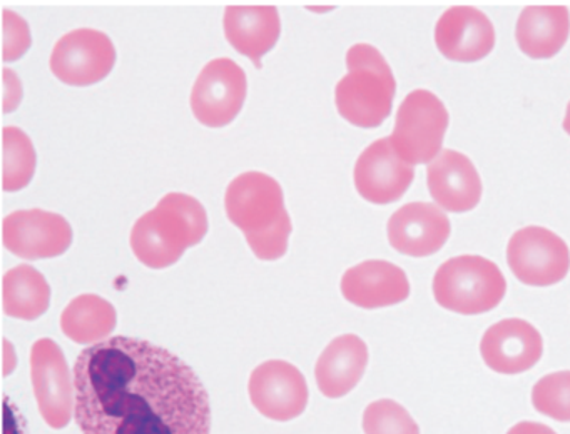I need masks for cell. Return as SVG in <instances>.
I'll return each mask as SVG.
<instances>
[{"label": "cell", "instance_id": "obj_15", "mask_svg": "<svg viewBox=\"0 0 570 434\" xmlns=\"http://www.w3.org/2000/svg\"><path fill=\"white\" fill-rule=\"evenodd\" d=\"M449 217L442 207L430 203H410L390 217L386 233L393 249L410 257L439 253L450 237Z\"/></svg>", "mask_w": 570, "mask_h": 434}, {"label": "cell", "instance_id": "obj_8", "mask_svg": "<svg viewBox=\"0 0 570 434\" xmlns=\"http://www.w3.org/2000/svg\"><path fill=\"white\" fill-rule=\"evenodd\" d=\"M31 377L42 420L55 430L68 426L76 411L75 376L61 347L49 337L32 344Z\"/></svg>", "mask_w": 570, "mask_h": 434}, {"label": "cell", "instance_id": "obj_21", "mask_svg": "<svg viewBox=\"0 0 570 434\" xmlns=\"http://www.w3.org/2000/svg\"><path fill=\"white\" fill-rule=\"evenodd\" d=\"M569 33L570 13L563 6H529L517 20V43L532 59H550L559 53Z\"/></svg>", "mask_w": 570, "mask_h": 434}, {"label": "cell", "instance_id": "obj_22", "mask_svg": "<svg viewBox=\"0 0 570 434\" xmlns=\"http://www.w3.org/2000/svg\"><path fill=\"white\" fill-rule=\"evenodd\" d=\"M116 324V307L98 294L76 297L61 316L62 333L78 344H98L109 339Z\"/></svg>", "mask_w": 570, "mask_h": 434}, {"label": "cell", "instance_id": "obj_14", "mask_svg": "<svg viewBox=\"0 0 570 434\" xmlns=\"http://www.w3.org/2000/svg\"><path fill=\"white\" fill-rule=\"evenodd\" d=\"M543 341L539 331L523 319L499 320L483 333L480 354L490 369L500 374H520L539 363Z\"/></svg>", "mask_w": 570, "mask_h": 434}, {"label": "cell", "instance_id": "obj_3", "mask_svg": "<svg viewBox=\"0 0 570 434\" xmlns=\"http://www.w3.org/2000/svg\"><path fill=\"white\" fill-rule=\"evenodd\" d=\"M208 233V214L196 197L169 193L155 209L142 214L131 230L135 256L151 269H165L181 259Z\"/></svg>", "mask_w": 570, "mask_h": 434}, {"label": "cell", "instance_id": "obj_9", "mask_svg": "<svg viewBox=\"0 0 570 434\" xmlns=\"http://www.w3.org/2000/svg\"><path fill=\"white\" fill-rule=\"evenodd\" d=\"M248 90L245 70L235 60H212L193 86L191 109L206 127H225L243 109Z\"/></svg>", "mask_w": 570, "mask_h": 434}, {"label": "cell", "instance_id": "obj_12", "mask_svg": "<svg viewBox=\"0 0 570 434\" xmlns=\"http://www.w3.org/2000/svg\"><path fill=\"white\" fill-rule=\"evenodd\" d=\"M4 246L22 259L62 256L72 244V227L61 214L42 209L16 210L2 224Z\"/></svg>", "mask_w": 570, "mask_h": 434}, {"label": "cell", "instance_id": "obj_23", "mask_svg": "<svg viewBox=\"0 0 570 434\" xmlns=\"http://www.w3.org/2000/svg\"><path fill=\"white\" fill-rule=\"evenodd\" d=\"M2 300L8 316L35 320L49 309L51 287L36 267L21 264L4 274Z\"/></svg>", "mask_w": 570, "mask_h": 434}, {"label": "cell", "instance_id": "obj_13", "mask_svg": "<svg viewBox=\"0 0 570 434\" xmlns=\"http://www.w3.org/2000/svg\"><path fill=\"white\" fill-rule=\"evenodd\" d=\"M355 187L372 204H390L402 199L415 179V169L393 149L390 137L370 144L353 170Z\"/></svg>", "mask_w": 570, "mask_h": 434}, {"label": "cell", "instance_id": "obj_1", "mask_svg": "<svg viewBox=\"0 0 570 434\" xmlns=\"http://www.w3.org/2000/svg\"><path fill=\"white\" fill-rule=\"evenodd\" d=\"M72 376L82 434H212L205 384L158 344L109 337L81 351Z\"/></svg>", "mask_w": 570, "mask_h": 434}, {"label": "cell", "instance_id": "obj_29", "mask_svg": "<svg viewBox=\"0 0 570 434\" xmlns=\"http://www.w3.org/2000/svg\"><path fill=\"white\" fill-rule=\"evenodd\" d=\"M507 434H557L552 427L547 426L542 423H533V421H522V423L515 424L510 427Z\"/></svg>", "mask_w": 570, "mask_h": 434}, {"label": "cell", "instance_id": "obj_10", "mask_svg": "<svg viewBox=\"0 0 570 434\" xmlns=\"http://www.w3.org/2000/svg\"><path fill=\"white\" fill-rule=\"evenodd\" d=\"M116 47L101 30L76 29L56 42L51 70L68 86L86 87L101 82L116 63Z\"/></svg>", "mask_w": 570, "mask_h": 434}, {"label": "cell", "instance_id": "obj_4", "mask_svg": "<svg viewBox=\"0 0 570 434\" xmlns=\"http://www.w3.org/2000/svg\"><path fill=\"white\" fill-rule=\"evenodd\" d=\"M348 73L336 83L335 102L340 116L363 129L382 126L392 114L396 82L379 49L355 43L346 52Z\"/></svg>", "mask_w": 570, "mask_h": 434}, {"label": "cell", "instance_id": "obj_27", "mask_svg": "<svg viewBox=\"0 0 570 434\" xmlns=\"http://www.w3.org/2000/svg\"><path fill=\"white\" fill-rule=\"evenodd\" d=\"M2 29H4V52H2L4 62H14L21 59L31 47V30L19 13L9 9H4Z\"/></svg>", "mask_w": 570, "mask_h": 434}, {"label": "cell", "instance_id": "obj_11", "mask_svg": "<svg viewBox=\"0 0 570 434\" xmlns=\"http://www.w3.org/2000/svg\"><path fill=\"white\" fill-rule=\"evenodd\" d=\"M249 400L259 414L273 421H292L308 406L305 376L288 361L259 364L249 376Z\"/></svg>", "mask_w": 570, "mask_h": 434}, {"label": "cell", "instance_id": "obj_19", "mask_svg": "<svg viewBox=\"0 0 570 434\" xmlns=\"http://www.w3.org/2000/svg\"><path fill=\"white\" fill-rule=\"evenodd\" d=\"M225 36L236 52L262 67V57L278 42L282 33L279 12L273 6H228L225 10Z\"/></svg>", "mask_w": 570, "mask_h": 434}, {"label": "cell", "instance_id": "obj_25", "mask_svg": "<svg viewBox=\"0 0 570 434\" xmlns=\"http://www.w3.org/2000/svg\"><path fill=\"white\" fill-rule=\"evenodd\" d=\"M532 404L543 416L570 423V371L550 373L537 381Z\"/></svg>", "mask_w": 570, "mask_h": 434}, {"label": "cell", "instance_id": "obj_7", "mask_svg": "<svg viewBox=\"0 0 570 434\" xmlns=\"http://www.w3.org/2000/svg\"><path fill=\"white\" fill-rule=\"evenodd\" d=\"M507 263L520 283L547 287L566 279L570 250L566 240L540 226L523 227L510 237Z\"/></svg>", "mask_w": 570, "mask_h": 434}, {"label": "cell", "instance_id": "obj_17", "mask_svg": "<svg viewBox=\"0 0 570 434\" xmlns=\"http://www.w3.org/2000/svg\"><path fill=\"white\" fill-rule=\"evenodd\" d=\"M430 196L449 213H469L482 199V180L465 154L445 149L426 167Z\"/></svg>", "mask_w": 570, "mask_h": 434}, {"label": "cell", "instance_id": "obj_30", "mask_svg": "<svg viewBox=\"0 0 570 434\" xmlns=\"http://www.w3.org/2000/svg\"><path fill=\"white\" fill-rule=\"evenodd\" d=\"M563 130L570 136V102L567 106L566 117H563Z\"/></svg>", "mask_w": 570, "mask_h": 434}, {"label": "cell", "instance_id": "obj_6", "mask_svg": "<svg viewBox=\"0 0 570 434\" xmlns=\"http://www.w3.org/2000/svg\"><path fill=\"white\" fill-rule=\"evenodd\" d=\"M449 122V110L435 93L413 90L400 103L390 142L410 166L430 164L442 152Z\"/></svg>", "mask_w": 570, "mask_h": 434}, {"label": "cell", "instance_id": "obj_20", "mask_svg": "<svg viewBox=\"0 0 570 434\" xmlns=\"http://www.w3.org/2000/svg\"><path fill=\"white\" fill-rule=\"evenodd\" d=\"M368 366V347L356 334L335 337L320 354L315 366L316 384L330 400L346 396L362 381Z\"/></svg>", "mask_w": 570, "mask_h": 434}, {"label": "cell", "instance_id": "obj_2", "mask_svg": "<svg viewBox=\"0 0 570 434\" xmlns=\"http://www.w3.org/2000/svg\"><path fill=\"white\" fill-rule=\"evenodd\" d=\"M225 207L228 219L243 230L258 259L285 256L293 224L275 177L256 170L242 174L226 189Z\"/></svg>", "mask_w": 570, "mask_h": 434}, {"label": "cell", "instance_id": "obj_18", "mask_svg": "<svg viewBox=\"0 0 570 434\" xmlns=\"http://www.w3.org/2000/svg\"><path fill=\"white\" fill-rule=\"evenodd\" d=\"M342 294L348 303L363 309L395 306L409 299V277L395 264L365 260L343 274Z\"/></svg>", "mask_w": 570, "mask_h": 434}, {"label": "cell", "instance_id": "obj_26", "mask_svg": "<svg viewBox=\"0 0 570 434\" xmlns=\"http://www.w3.org/2000/svg\"><path fill=\"white\" fill-rule=\"evenodd\" d=\"M362 424L365 434H420L409 411L393 400L370 403L363 411Z\"/></svg>", "mask_w": 570, "mask_h": 434}, {"label": "cell", "instance_id": "obj_16", "mask_svg": "<svg viewBox=\"0 0 570 434\" xmlns=\"http://www.w3.org/2000/svg\"><path fill=\"white\" fill-rule=\"evenodd\" d=\"M435 43L446 59L476 62L495 47V29L492 20L475 7H450L436 22Z\"/></svg>", "mask_w": 570, "mask_h": 434}, {"label": "cell", "instance_id": "obj_24", "mask_svg": "<svg viewBox=\"0 0 570 434\" xmlns=\"http://www.w3.org/2000/svg\"><path fill=\"white\" fill-rule=\"evenodd\" d=\"M2 187L4 190H21L29 186L38 166V154L31 137L19 129L8 126L2 130Z\"/></svg>", "mask_w": 570, "mask_h": 434}, {"label": "cell", "instance_id": "obj_28", "mask_svg": "<svg viewBox=\"0 0 570 434\" xmlns=\"http://www.w3.org/2000/svg\"><path fill=\"white\" fill-rule=\"evenodd\" d=\"M4 110L9 112V110L16 109L21 102L22 97V86L21 80L18 79L16 72L12 70H4Z\"/></svg>", "mask_w": 570, "mask_h": 434}, {"label": "cell", "instance_id": "obj_5", "mask_svg": "<svg viewBox=\"0 0 570 434\" xmlns=\"http://www.w3.org/2000/svg\"><path fill=\"white\" fill-rule=\"evenodd\" d=\"M505 293L507 280L499 266L472 254L452 257L436 269L433 277L436 304L465 316L495 309Z\"/></svg>", "mask_w": 570, "mask_h": 434}]
</instances>
